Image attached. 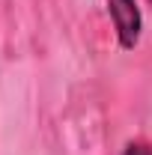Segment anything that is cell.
Wrapping results in <instances>:
<instances>
[{"instance_id": "cell-1", "label": "cell", "mask_w": 152, "mask_h": 155, "mask_svg": "<svg viewBox=\"0 0 152 155\" xmlns=\"http://www.w3.org/2000/svg\"><path fill=\"white\" fill-rule=\"evenodd\" d=\"M107 15L114 21L119 48L131 51L140 42V30H143V15H140L137 0H107Z\"/></svg>"}, {"instance_id": "cell-3", "label": "cell", "mask_w": 152, "mask_h": 155, "mask_svg": "<svg viewBox=\"0 0 152 155\" xmlns=\"http://www.w3.org/2000/svg\"><path fill=\"white\" fill-rule=\"evenodd\" d=\"M149 3H152V0H149Z\"/></svg>"}, {"instance_id": "cell-2", "label": "cell", "mask_w": 152, "mask_h": 155, "mask_svg": "<svg viewBox=\"0 0 152 155\" xmlns=\"http://www.w3.org/2000/svg\"><path fill=\"white\" fill-rule=\"evenodd\" d=\"M122 155H152V143H146V140H131L122 149Z\"/></svg>"}]
</instances>
